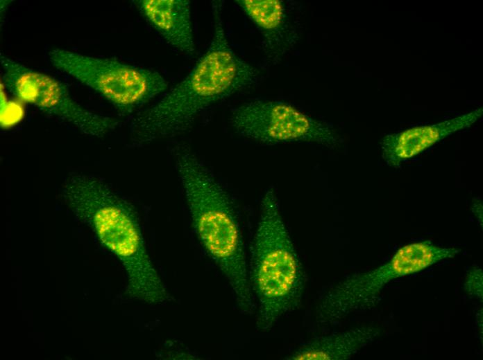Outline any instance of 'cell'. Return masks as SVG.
Listing matches in <instances>:
<instances>
[{"label":"cell","mask_w":483,"mask_h":360,"mask_svg":"<svg viewBox=\"0 0 483 360\" xmlns=\"http://www.w3.org/2000/svg\"><path fill=\"white\" fill-rule=\"evenodd\" d=\"M171 154L198 238L223 273L239 310L252 315L256 305L232 201L220 182L189 147L176 145Z\"/></svg>","instance_id":"2"},{"label":"cell","mask_w":483,"mask_h":360,"mask_svg":"<svg viewBox=\"0 0 483 360\" xmlns=\"http://www.w3.org/2000/svg\"><path fill=\"white\" fill-rule=\"evenodd\" d=\"M371 336L369 329L361 328L339 334L316 337L285 357L284 359H344L355 353Z\"/></svg>","instance_id":"12"},{"label":"cell","mask_w":483,"mask_h":360,"mask_svg":"<svg viewBox=\"0 0 483 360\" xmlns=\"http://www.w3.org/2000/svg\"><path fill=\"white\" fill-rule=\"evenodd\" d=\"M230 124L238 135L266 145L287 143L339 144L332 126L282 101L255 100L234 108Z\"/></svg>","instance_id":"6"},{"label":"cell","mask_w":483,"mask_h":360,"mask_svg":"<svg viewBox=\"0 0 483 360\" xmlns=\"http://www.w3.org/2000/svg\"><path fill=\"white\" fill-rule=\"evenodd\" d=\"M465 288L471 294H475L478 297L482 296V273L481 269L474 270L468 274Z\"/></svg>","instance_id":"13"},{"label":"cell","mask_w":483,"mask_h":360,"mask_svg":"<svg viewBox=\"0 0 483 360\" xmlns=\"http://www.w3.org/2000/svg\"><path fill=\"white\" fill-rule=\"evenodd\" d=\"M62 193L74 215L123 264L127 296L150 304L170 299L147 253L135 212L128 201L103 181L86 174L69 177Z\"/></svg>","instance_id":"3"},{"label":"cell","mask_w":483,"mask_h":360,"mask_svg":"<svg viewBox=\"0 0 483 360\" xmlns=\"http://www.w3.org/2000/svg\"><path fill=\"white\" fill-rule=\"evenodd\" d=\"M482 115V109L443 122L416 127L387 136L382 141V156L390 165L423 152L452 133L471 126Z\"/></svg>","instance_id":"8"},{"label":"cell","mask_w":483,"mask_h":360,"mask_svg":"<svg viewBox=\"0 0 483 360\" xmlns=\"http://www.w3.org/2000/svg\"><path fill=\"white\" fill-rule=\"evenodd\" d=\"M2 81L6 89L24 102L76 127L84 134L102 137L119 122L87 110L70 96L60 82L1 55Z\"/></svg>","instance_id":"7"},{"label":"cell","mask_w":483,"mask_h":360,"mask_svg":"<svg viewBox=\"0 0 483 360\" xmlns=\"http://www.w3.org/2000/svg\"><path fill=\"white\" fill-rule=\"evenodd\" d=\"M220 8L217 3L212 7V38L192 71L158 102L132 118L129 129L133 145H146L186 132L212 105L260 81V71L230 47Z\"/></svg>","instance_id":"1"},{"label":"cell","mask_w":483,"mask_h":360,"mask_svg":"<svg viewBox=\"0 0 483 360\" xmlns=\"http://www.w3.org/2000/svg\"><path fill=\"white\" fill-rule=\"evenodd\" d=\"M235 2L262 33L265 48L273 54V57H279L293 46L296 34L289 26L280 1L237 0Z\"/></svg>","instance_id":"10"},{"label":"cell","mask_w":483,"mask_h":360,"mask_svg":"<svg viewBox=\"0 0 483 360\" xmlns=\"http://www.w3.org/2000/svg\"><path fill=\"white\" fill-rule=\"evenodd\" d=\"M52 65L105 98L123 115L129 114L164 91L168 83L158 72L65 49L49 53Z\"/></svg>","instance_id":"5"},{"label":"cell","mask_w":483,"mask_h":360,"mask_svg":"<svg viewBox=\"0 0 483 360\" xmlns=\"http://www.w3.org/2000/svg\"><path fill=\"white\" fill-rule=\"evenodd\" d=\"M248 273L257 301V330H271L283 316L299 307L306 286V273L273 188L268 189L261 200Z\"/></svg>","instance_id":"4"},{"label":"cell","mask_w":483,"mask_h":360,"mask_svg":"<svg viewBox=\"0 0 483 360\" xmlns=\"http://www.w3.org/2000/svg\"><path fill=\"white\" fill-rule=\"evenodd\" d=\"M137 6L149 24L172 47L196 53L189 0H142Z\"/></svg>","instance_id":"9"},{"label":"cell","mask_w":483,"mask_h":360,"mask_svg":"<svg viewBox=\"0 0 483 360\" xmlns=\"http://www.w3.org/2000/svg\"><path fill=\"white\" fill-rule=\"evenodd\" d=\"M458 251L437 246L430 241L412 244L400 249L387 264L367 274L377 287L384 280L417 272Z\"/></svg>","instance_id":"11"}]
</instances>
